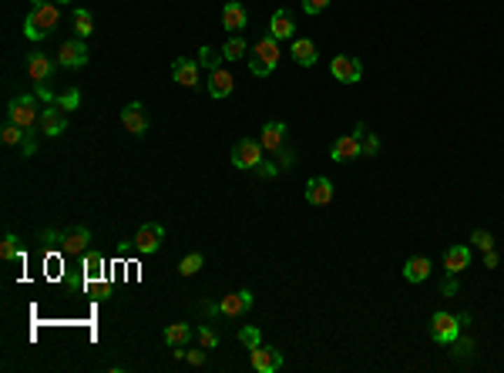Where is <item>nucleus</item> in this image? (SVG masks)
Listing matches in <instances>:
<instances>
[{
    "label": "nucleus",
    "mask_w": 504,
    "mask_h": 373,
    "mask_svg": "<svg viewBox=\"0 0 504 373\" xmlns=\"http://www.w3.org/2000/svg\"><path fill=\"white\" fill-rule=\"evenodd\" d=\"M54 3H67V0H54Z\"/></svg>",
    "instance_id": "48"
},
{
    "label": "nucleus",
    "mask_w": 504,
    "mask_h": 373,
    "mask_svg": "<svg viewBox=\"0 0 504 373\" xmlns=\"http://www.w3.org/2000/svg\"><path fill=\"white\" fill-rule=\"evenodd\" d=\"M239 339H242L249 350H255V346L262 343V337H259V330H255V326H242V330H239Z\"/></svg>",
    "instance_id": "37"
},
{
    "label": "nucleus",
    "mask_w": 504,
    "mask_h": 373,
    "mask_svg": "<svg viewBox=\"0 0 504 373\" xmlns=\"http://www.w3.org/2000/svg\"><path fill=\"white\" fill-rule=\"evenodd\" d=\"M474 350H477V346H474V339H470V337H457L451 343V353L457 356V360H468V356H474Z\"/></svg>",
    "instance_id": "31"
},
{
    "label": "nucleus",
    "mask_w": 504,
    "mask_h": 373,
    "mask_svg": "<svg viewBox=\"0 0 504 373\" xmlns=\"http://www.w3.org/2000/svg\"><path fill=\"white\" fill-rule=\"evenodd\" d=\"M88 242H91V229L88 225H74L61 236V253L64 255H84L88 253Z\"/></svg>",
    "instance_id": "11"
},
{
    "label": "nucleus",
    "mask_w": 504,
    "mask_h": 373,
    "mask_svg": "<svg viewBox=\"0 0 504 373\" xmlns=\"http://www.w3.org/2000/svg\"><path fill=\"white\" fill-rule=\"evenodd\" d=\"M34 148H37V145H34V138L27 135V141H24V155H27V158H31V155H34Z\"/></svg>",
    "instance_id": "47"
},
{
    "label": "nucleus",
    "mask_w": 504,
    "mask_h": 373,
    "mask_svg": "<svg viewBox=\"0 0 504 373\" xmlns=\"http://www.w3.org/2000/svg\"><path fill=\"white\" fill-rule=\"evenodd\" d=\"M255 57L262 61V64H269V68H276L279 64V41L276 37H259L255 41Z\"/></svg>",
    "instance_id": "24"
},
{
    "label": "nucleus",
    "mask_w": 504,
    "mask_h": 373,
    "mask_svg": "<svg viewBox=\"0 0 504 373\" xmlns=\"http://www.w3.org/2000/svg\"><path fill=\"white\" fill-rule=\"evenodd\" d=\"M279 171V165H269V162H259V169H255V175H262V178H272Z\"/></svg>",
    "instance_id": "43"
},
{
    "label": "nucleus",
    "mask_w": 504,
    "mask_h": 373,
    "mask_svg": "<svg viewBox=\"0 0 504 373\" xmlns=\"http://www.w3.org/2000/svg\"><path fill=\"white\" fill-rule=\"evenodd\" d=\"M88 44H84V37H71L61 44V51H57V64L61 68H84L88 64Z\"/></svg>",
    "instance_id": "7"
},
{
    "label": "nucleus",
    "mask_w": 504,
    "mask_h": 373,
    "mask_svg": "<svg viewBox=\"0 0 504 373\" xmlns=\"http://www.w3.org/2000/svg\"><path fill=\"white\" fill-rule=\"evenodd\" d=\"M484 266H487V269H494V266H498V253H494V249H487V253H484Z\"/></svg>",
    "instance_id": "46"
},
{
    "label": "nucleus",
    "mask_w": 504,
    "mask_h": 373,
    "mask_svg": "<svg viewBox=\"0 0 504 373\" xmlns=\"http://www.w3.org/2000/svg\"><path fill=\"white\" fill-rule=\"evenodd\" d=\"M232 91H235V78L229 71H222V68L209 71V94L212 98H229Z\"/></svg>",
    "instance_id": "20"
},
{
    "label": "nucleus",
    "mask_w": 504,
    "mask_h": 373,
    "mask_svg": "<svg viewBox=\"0 0 504 373\" xmlns=\"http://www.w3.org/2000/svg\"><path fill=\"white\" fill-rule=\"evenodd\" d=\"M218 61H222V54H218L216 48H209V44H202V48H199V68L216 71V68H218Z\"/></svg>",
    "instance_id": "30"
},
{
    "label": "nucleus",
    "mask_w": 504,
    "mask_h": 373,
    "mask_svg": "<svg viewBox=\"0 0 504 373\" xmlns=\"http://www.w3.org/2000/svg\"><path fill=\"white\" fill-rule=\"evenodd\" d=\"M175 356H178V360H185V363H192V367H205V363H209L205 346H202V350H185V346H175Z\"/></svg>",
    "instance_id": "28"
},
{
    "label": "nucleus",
    "mask_w": 504,
    "mask_h": 373,
    "mask_svg": "<svg viewBox=\"0 0 504 373\" xmlns=\"http://www.w3.org/2000/svg\"><path fill=\"white\" fill-rule=\"evenodd\" d=\"M296 34V20L289 10H276L272 20H269V37H276V41H293Z\"/></svg>",
    "instance_id": "17"
},
{
    "label": "nucleus",
    "mask_w": 504,
    "mask_h": 373,
    "mask_svg": "<svg viewBox=\"0 0 504 373\" xmlns=\"http://www.w3.org/2000/svg\"><path fill=\"white\" fill-rule=\"evenodd\" d=\"M330 71H333L336 81H343V85H356L363 78V64L353 54H336L333 61H330Z\"/></svg>",
    "instance_id": "6"
},
{
    "label": "nucleus",
    "mask_w": 504,
    "mask_h": 373,
    "mask_svg": "<svg viewBox=\"0 0 504 373\" xmlns=\"http://www.w3.org/2000/svg\"><path fill=\"white\" fill-rule=\"evenodd\" d=\"M461 326L464 320L461 316H451V313H434V320H430V337L437 343H444V346H451L454 339L461 337Z\"/></svg>",
    "instance_id": "5"
},
{
    "label": "nucleus",
    "mask_w": 504,
    "mask_h": 373,
    "mask_svg": "<svg viewBox=\"0 0 504 373\" xmlns=\"http://www.w3.org/2000/svg\"><path fill=\"white\" fill-rule=\"evenodd\" d=\"M427 276H430V259L427 255H414V259L403 262V279L407 283H424Z\"/></svg>",
    "instance_id": "22"
},
{
    "label": "nucleus",
    "mask_w": 504,
    "mask_h": 373,
    "mask_svg": "<svg viewBox=\"0 0 504 373\" xmlns=\"http://www.w3.org/2000/svg\"><path fill=\"white\" fill-rule=\"evenodd\" d=\"M470 266V249L468 246H451L447 253H444V269L457 276V272H464Z\"/></svg>",
    "instance_id": "21"
},
{
    "label": "nucleus",
    "mask_w": 504,
    "mask_h": 373,
    "mask_svg": "<svg viewBox=\"0 0 504 373\" xmlns=\"http://www.w3.org/2000/svg\"><path fill=\"white\" fill-rule=\"evenodd\" d=\"M37 128H41V135H44V138H57V135H64V128H67L64 111H61L57 104H48V108L41 111V121H37Z\"/></svg>",
    "instance_id": "9"
},
{
    "label": "nucleus",
    "mask_w": 504,
    "mask_h": 373,
    "mask_svg": "<svg viewBox=\"0 0 504 373\" xmlns=\"http://www.w3.org/2000/svg\"><path fill=\"white\" fill-rule=\"evenodd\" d=\"M27 74H31L34 85H48L54 78V61L44 51H31L27 54Z\"/></svg>",
    "instance_id": "13"
},
{
    "label": "nucleus",
    "mask_w": 504,
    "mask_h": 373,
    "mask_svg": "<svg viewBox=\"0 0 504 373\" xmlns=\"http://www.w3.org/2000/svg\"><path fill=\"white\" fill-rule=\"evenodd\" d=\"M121 125L128 128V135H145L148 132V115H145V104L132 101L121 108Z\"/></svg>",
    "instance_id": "12"
},
{
    "label": "nucleus",
    "mask_w": 504,
    "mask_h": 373,
    "mask_svg": "<svg viewBox=\"0 0 504 373\" xmlns=\"http://www.w3.org/2000/svg\"><path fill=\"white\" fill-rule=\"evenodd\" d=\"M37 239H41L44 246H50V242H61V236H57L54 229H41V232H37Z\"/></svg>",
    "instance_id": "44"
},
{
    "label": "nucleus",
    "mask_w": 504,
    "mask_h": 373,
    "mask_svg": "<svg viewBox=\"0 0 504 373\" xmlns=\"http://www.w3.org/2000/svg\"><path fill=\"white\" fill-rule=\"evenodd\" d=\"M188 339H192V326H188V323H168L165 326L168 346H188Z\"/></svg>",
    "instance_id": "25"
},
{
    "label": "nucleus",
    "mask_w": 504,
    "mask_h": 373,
    "mask_svg": "<svg viewBox=\"0 0 504 373\" xmlns=\"http://www.w3.org/2000/svg\"><path fill=\"white\" fill-rule=\"evenodd\" d=\"M101 269H104V255L101 253H84V272H88V279H98Z\"/></svg>",
    "instance_id": "32"
},
{
    "label": "nucleus",
    "mask_w": 504,
    "mask_h": 373,
    "mask_svg": "<svg viewBox=\"0 0 504 373\" xmlns=\"http://www.w3.org/2000/svg\"><path fill=\"white\" fill-rule=\"evenodd\" d=\"M377 152H380V138L370 132V135H363V155H367V158H373Z\"/></svg>",
    "instance_id": "40"
},
{
    "label": "nucleus",
    "mask_w": 504,
    "mask_h": 373,
    "mask_svg": "<svg viewBox=\"0 0 504 373\" xmlns=\"http://www.w3.org/2000/svg\"><path fill=\"white\" fill-rule=\"evenodd\" d=\"M262 141H255V138H239L232 145V165L242 171H255L259 169V162H262Z\"/></svg>",
    "instance_id": "3"
},
{
    "label": "nucleus",
    "mask_w": 504,
    "mask_h": 373,
    "mask_svg": "<svg viewBox=\"0 0 504 373\" xmlns=\"http://www.w3.org/2000/svg\"><path fill=\"white\" fill-rule=\"evenodd\" d=\"M249 71L255 74V78H266V74H272V68H269V64H262L259 57H252V61H249Z\"/></svg>",
    "instance_id": "42"
},
{
    "label": "nucleus",
    "mask_w": 504,
    "mask_h": 373,
    "mask_svg": "<svg viewBox=\"0 0 504 373\" xmlns=\"http://www.w3.org/2000/svg\"><path fill=\"white\" fill-rule=\"evenodd\" d=\"M249 363H252V370H259V373H276L279 367H283V353L276 350V346H255V350H249Z\"/></svg>",
    "instance_id": "8"
},
{
    "label": "nucleus",
    "mask_w": 504,
    "mask_h": 373,
    "mask_svg": "<svg viewBox=\"0 0 504 373\" xmlns=\"http://www.w3.org/2000/svg\"><path fill=\"white\" fill-rule=\"evenodd\" d=\"M71 24H74V37H88L91 31H94V17H91V10H74Z\"/></svg>",
    "instance_id": "27"
},
{
    "label": "nucleus",
    "mask_w": 504,
    "mask_h": 373,
    "mask_svg": "<svg viewBox=\"0 0 504 373\" xmlns=\"http://www.w3.org/2000/svg\"><path fill=\"white\" fill-rule=\"evenodd\" d=\"M249 306H252V289H239V293L222 296V303H218L216 309L222 313V316H242Z\"/></svg>",
    "instance_id": "16"
},
{
    "label": "nucleus",
    "mask_w": 504,
    "mask_h": 373,
    "mask_svg": "<svg viewBox=\"0 0 504 373\" xmlns=\"http://www.w3.org/2000/svg\"><path fill=\"white\" fill-rule=\"evenodd\" d=\"M222 27L232 31V34H242V27H246V7H242L239 0H229V3L222 7Z\"/></svg>",
    "instance_id": "19"
},
{
    "label": "nucleus",
    "mask_w": 504,
    "mask_h": 373,
    "mask_svg": "<svg viewBox=\"0 0 504 373\" xmlns=\"http://www.w3.org/2000/svg\"><path fill=\"white\" fill-rule=\"evenodd\" d=\"M162 239H165V225H162V222H145V225L134 232L132 242L141 255H155L162 249Z\"/></svg>",
    "instance_id": "4"
},
{
    "label": "nucleus",
    "mask_w": 504,
    "mask_h": 373,
    "mask_svg": "<svg viewBox=\"0 0 504 373\" xmlns=\"http://www.w3.org/2000/svg\"><path fill=\"white\" fill-rule=\"evenodd\" d=\"M289 57L300 64V68H313L316 64V41H309V37H293V44H289Z\"/></svg>",
    "instance_id": "15"
},
{
    "label": "nucleus",
    "mask_w": 504,
    "mask_h": 373,
    "mask_svg": "<svg viewBox=\"0 0 504 373\" xmlns=\"http://www.w3.org/2000/svg\"><path fill=\"white\" fill-rule=\"evenodd\" d=\"M7 121L10 125H20L24 132H31L34 125L41 121V108H37V98L34 94H20L7 104Z\"/></svg>",
    "instance_id": "2"
},
{
    "label": "nucleus",
    "mask_w": 504,
    "mask_h": 373,
    "mask_svg": "<svg viewBox=\"0 0 504 373\" xmlns=\"http://www.w3.org/2000/svg\"><path fill=\"white\" fill-rule=\"evenodd\" d=\"M363 155V141H360V135H340L333 141V148H330V158L333 162H353V158H360Z\"/></svg>",
    "instance_id": "10"
},
{
    "label": "nucleus",
    "mask_w": 504,
    "mask_h": 373,
    "mask_svg": "<svg viewBox=\"0 0 504 373\" xmlns=\"http://www.w3.org/2000/svg\"><path fill=\"white\" fill-rule=\"evenodd\" d=\"M283 141H286L283 121H269V125H262V148H266V152H279Z\"/></svg>",
    "instance_id": "23"
},
{
    "label": "nucleus",
    "mask_w": 504,
    "mask_h": 373,
    "mask_svg": "<svg viewBox=\"0 0 504 373\" xmlns=\"http://www.w3.org/2000/svg\"><path fill=\"white\" fill-rule=\"evenodd\" d=\"M17 255H20L17 236H14V232H7V236H4V242H0V259H4V262H10V259H17Z\"/></svg>",
    "instance_id": "33"
},
{
    "label": "nucleus",
    "mask_w": 504,
    "mask_h": 373,
    "mask_svg": "<svg viewBox=\"0 0 504 373\" xmlns=\"http://www.w3.org/2000/svg\"><path fill=\"white\" fill-rule=\"evenodd\" d=\"M202 266H205V255H202V253H188L182 262H178V272H182V276H195Z\"/></svg>",
    "instance_id": "29"
},
{
    "label": "nucleus",
    "mask_w": 504,
    "mask_h": 373,
    "mask_svg": "<svg viewBox=\"0 0 504 373\" xmlns=\"http://www.w3.org/2000/svg\"><path fill=\"white\" fill-rule=\"evenodd\" d=\"M246 48H249L246 37L232 34L229 41H225V48H222V57H225V61H242V57H246Z\"/></svg>",
    "instance_id": "26"
},
{
    "label": "nucleus",
    "mask_w": 504,
    "mask_h": 373,
    "mask_svg": "<svg viewBox=\"0 0 504 373\" xmlns=\"http://www.w3.org/2000/svg\"><path fill=\"white\" fill-rule=\"evenodd\" d=\"M172 78L182 87H199V64L188 61V57H178V61L172 64Z\"/></svg>",
    "instance_id": "18"
},
{
    "label": "nucleus",
    "mask_w": 504,
    "mask_h": 373,
    "mask_svg": "<svg viewBox=\"0 0 504 373\" xmlns=\"http://www.w3.org/2000/svg\"><path fill=\"white\" fill-rule=\"evenodd\" d=\"M440 293H444V296H454V293H457V279H454L451 272H447V279H444V286H440Z\"/></svg>",
    "instance_id": "45"
},
{
    "label": "nucleus",
    "mask_w": 504,
    "mask_h": 373,
    "mask_svg": "<svg viewBox=\"0 0 504 373\" xmlns=\"http://www.w3.org/2000/svg\"><path fill=\"white\" fill-rule=\"evenodd\" d=\"M330 7V0H302V10L309 14V17H316V14H323Z\"/></svg>",
    "instance_id": "39"
},
{
    "label": "nucleus",
    "mask_w": 504,
    "mask_h": 373,
    "mask_svg": "<svg viewBox=\"0 0 504 373\" xmlns=\"http://www.w3.org/2000/svg\"><path fill=\"white\" fill-rule=\"evenodd\" d=\"M470 242H474V246H477V249H494V236H491V232H487V229H474V236H470Z\"/></svg>",
    "instance_id": "36"
},
{
    "label": "nucleus",
    "mask_w": 504,
    "mask_h": 373,
    "mask_svg": "<svg viewBox=\"0 0 504 373\" xmlns=\"http://www.w3.org/2000/svg\"><path fill=\"white\" fill-rule=\"evenodd\" d=\"M57 20H61V10H57V3H44V0H34L31 14L24 17V37L37 44V41H44L48 34H54Z\"/></svg>",
    "instance_id": "1"
},
{
    "label": "nucleus",
    "mask_w": 504,
    "mask_h": 373,
    "mask_svg": "<svg viewBox=\"0 0 504 373\" xmlns=\"http://www.w3.org/2000/svg\"><path fill=\"white\" fill-rule=\"evenodd\" d=\"M199 343L205 346V350H216L218 346V337H216V330H209V326H202L199 330Z\"/></svg>",
    "instance_id": "38"
},
{
    "label": "nucleus",
    "mask_w": 504,
    "mask_h": 373,
    "mask_svg": "<svg viewBox=\"0 0 504 373\" xmlns=\"http://www.w3.org/2000/svg\"><path fill=\"white\" fill-rule=\"evenodd\" d=\"M279 162H276V165H279V171H286V169H293V165H296V155L293 152H286V148H279Z\"/></svg>",
    "instance_id": "41"
},
{
    "label": "nucleus",
    "mask_w": 504,
    "mask_h": 373,
    "mask_svg": "<svg viewBox=\"0 0 504 373\" xmlns=\"http://www.w3.org/2000/svg\"><path fill=\"white\" fill-rule=\"evenodd\" d=\"M306 202L309 205H330L333 202V182L326 175H313L306 182Z\"/></svg>",
    "instance_id": "14"
},
{
    "label": "nucleus",
    "mask_w": 504,
    "mask_h": 373,
    "mask_svg": "<svg viewBox=\"0 0 504 373\" xmlns=\"http://www.w3.org/2000/svg\"><path fill=\"white\" fill-rule=\"evenodd\" d=\"M57 108H61V111H78V104H81V94H78V91H74V87H71V91H64V94H57Z\"/></svg>",
    "instance_id": "35"
},
{
    "label": "nucleus",
    "mask_w": 504,
    "mask_h": 373,
    "mask_svg": "<svg viewBox=\"0 0 504 373\" xmlns=\"http://www.w3.org/2000/svg\"><path fill=\"white\" fill-rule=\"evenodd\" d=\"M24 141H27V132H24L20 125H10V121H7V125H4V145H24Z\"/></svg>",
    "instance_id": "34"
}]
</instances>
